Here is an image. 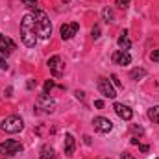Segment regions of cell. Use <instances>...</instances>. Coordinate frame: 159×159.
Returning <instances> with one entry per match:
<instances>
[{"label":"cell","mask_w":159,"mask_h":159,"mask_svg":"<svg viewBox=\"0 0 159 159\" xmlns=\"http://www.w3.org/2000/svg\"><path fill=\"white\" fill-rule=\"evenodd\" d=\"M37 30H35V19L34 15H24L20 20V39L28 48H34L37 44Z\"/></svg>","instance_id":"6da1fadb"},{"label":"cell","mask_w":159,"mask_h":159,"mask_svg":"<svg viewBox=\"0 0 159 159\" xmlns=\"http://www.w3.org/2000/svg\"><path fill=\"white\" fill-rule=\"evenodd\" d=\"M34 19H35V30L41 39H50L52 37V22L48 19V15L43 9H34Z\"/></svg>","instance_id":"7a4b0ae2"},{"label":"cell","mask_w":159,"mask_h":159,"mask_svg":"<svg viewBox=\"0 0 159 159\" xmlns=\"http://www.w3.org/2000/svg\"><path fill=\"white\" fill-rule=\"evenodd\" d=\"M54 109H56V102H54V98H50V94L43 93V94L37 96V100H35V113L50 115V113H54Z\"/></svg>","instance_id":"3957f363"},{"label":"cell","mask_w":159,"mask_h":159,"mask_svg":"<svg viewBox=\"0 0 159 159\" xmlns=\"http://www.w3.org/2000/svg\"><path fill=\"white\" fill-rule=\"evenodd\" d=\"M0 128L6 131V133H19L22 128H24V120L20 119L19 115H9L2 120Z\"/></svg>","instance_id":"277c9868"},{"label":"cell","mask_w":159,"mask_h":159,"mask_svg":"<svg viewBox=\"0 0 159 159\" xmlns=\"http://www.w3.org/2000/svg\"><path fill=\"white\" fill-rule=\"evenodd\" d=\"M22 152V144L19 143V141H13V139H7V141H4L2 144H0V154L2 156H17V154H20Z\"/></svg>","instance_id":"5b68a950"},{"label":"cell","mask_w":159,"mask_h":159,"mask_svg":"<svg viewBox=\"0 0 159 159\" xmlns=\"http://www.w3.org/2000/svg\"><path fill=\"white\" fill-rule=\"evenodd\" d=\"M98 91H100V94L102 96H106V98H115L117 96V91H115V85L109 81L107 78H98Z\"/></svg>","instance_id":"8992f818"},{"label":"cell","mask_w":159,"mask_h":159,"mask_svg":"<svg viewBox=\"0 0 159 159\" xmlns=\"http://www.w3.org/2000/svg\"><path fill=\"white\" fill-rule=\"evenodd\" d=\"M93 126L98 133H109L113 129V122L106 117H94L93 119Z\"/></svg>","instance_id":"52a82bcc"},{"label":"cell","mask_w":159,"mask_h":159,"mask_svg":"<svg viewBox=\"0 0 159 159\" xmlns=\"http://www.w3.org/2000/svg\"><path fill=\"white\" fill-rule=\"evenodd\" d=\"M48 69H50V72H52L56 78H61V76H63L65 65H63V61H61L59 56H52V57L48 59Z\"/></svg>","instance_id":"ba28073f"},{"label":"cell","mask_w":159,"mask_h":159,"mask_svg":"<svg viewBox=\"0 0 159 159\" xmlns=\"http://www.w3.org/2000/svg\"><path fill=\"white\" fill-rule=\"evenodd\" d=\"M80 30V24L78 22H70V24H61V28H59V32H61V37L63 41H69L72 39L76 34H78Z\"/></svg>","instance_id":"9c48e42d"},{"label":"cell","mask_w":159,"mask_h":159,"mask_svg":"<svg viewBox=\"0 0 159 159\" xmlns=\"http://www.w3.org/2000/svg\"><path fill=\"white\" fill-rule=\"evenodd\" d=\"M17 48V44L13 43V41L9 39V37H6V35H2L0 34V52L7 57L9 54H13V50Z\"/></svg>","instance_id":"30bf717a"},{"label":"cell","mask_w":159,"mask_h":159,"mask_svg":"<svg viewBox=\"0 0 159 159\" xmlns=\"http://www.w3.org/2000/svg\"><path fill=\"white\" fill-rule=\"evenodd\" d=\"M111 59H113V63H117V65H129V63H131V56H129L126 50H117V52H113Z\"/></svg>","instance_id":"8fae6325"},{"label":"cell","mask_w":159,"mask_h":159,"mask_svg":"<svg viewBox=\"0 0 159 159\" xmlns=\"http://www.w3.org/2000/svg\"><path fill=\"white\" fill-rule=\"evenodd\" d=\"M113 109H115V113H117L122 120H131V117H133V111H131L128 106H124V104H119V102H117V104L113 106Z\"/></svg>","instance_id":"7c38bea8"},{"label":"cell","mask_w":159,"mask_h":159,"mask_svg":"<svg viewBox=\"0 0 159 159\" xmlns=\"http://www.w3.org/2000/svg\"><path fill=\"white\" fill-rule=\"evenodd\" d=\"M74 148H76V139H74L70 133H67V135H65V143H63V152H65V156H72V154H74Z\"/></svg>","instance_id":"4fadbf2b"},{"label":"cell","mask_w":159,"mask_h":159,"mask_svg":"<svg viewBox=\"0 0 159 159\" xmlns=\"http://www.w3.org/2000/svg\"><path fill=\"white\" fill-rule=\"evenodd\" d=\"M39 159H56L54 148L50 144H43V148H41V152H39Z\"/></svg>","instance_id":"5bb4252c"},{"label":"cell","mask_w":159,"mask_h":159,"mask_svg":"<svg viewBox=\"0 0 159 159\" xmlns=\"http://www.w3.org/2000/svg\"><path fill=\"white\" fill-rule=\"evenodd\" d=\"M117 43H119V46L122 48V50H126V52L129 50V46H131V41H129V37H128V32H126V30L120 34V37H119V41H117Z\"/></svg>","instance_id":"9a60e30c"},{"label":"cell","mask_w":159,"mask_h":159,"mask_svg":"<svg viewBox=\"0 0 159 159\" xmlns=\"http://www.w3.org/2000/svg\"><path fill=\"white\" fill-rule=\"evenodd\" d=\"M102 19H104L107 24L113 22V20H115V13H113V9H111V7H104V9H102Z\"/></svg>","instance_id":"2e32d148"},{"label":"cell","mask_w":159,"mask_h":159,"mask_svg":"<svg viewBox=\"0 0 159 159\" xmlns=\"http://www.w3.org/2000/svg\"><path fill=\"white\" fill-rule=\"evenodd\" d=\"M148 119L152 122H156V124H159V106H154V107L148 109Z\"/></svg>","instance_id":"e0dca14e"},{"label":"cell","mask_w":159,"mask_h":159,"mask_svg":"<svg viewBox=\"0 0 159 159\" xmlns=\"http://www.w3.org/2000/svg\"><path fill=\"white\" fill-rule=\"evenodd\" d=\"M129 76H131L133 80H141V78L146 76V70H144V69H133V70L129 72Z\"/></svg>","instance_id":"ac0fdd59"},{"label":"cell","mask_w":159,"mask_h":159,"mask_svg":"<svg viewBox=\"0 0 159 159\" xmlns=\"http://www.w3.org/2000/svg\"><path fill=\"white\" fill-rule=\"evenodd\" d=\"M20 2L30 9H37V0H20Z\"/></svg>","instance_id":"d6986e66"},{"label":"cell","mask_w":159,"mask_h":159,"mask_svg":"<svg viewBox=\"0 0 159 159\" xmlns=\"http://www.w3.org/2000/svg\"><path fill=\"white\" fill-rule=\"evenodd\" d=\"M54 85H56V83H54V80H48V81L44 83V91H43V93H46V94H48V93L54 89Z\"/></svg>","instance_id":"ffe728a7"},{"label":"cell","mask_w":159,"mask_h":159,"mask_svg":"<svg viewBox=\"0 0 159 159\" xmlns=\"http://www.w3.org/2000/svg\"><path fill=\"white\" fill-rule=\"evenodd\" d=\"M150 59H152V61H156V63H159V48L150 52Z\"/></svg>","instance_id":"44dd1931"},{"label":"cell","mask_w":159,"mask_h":159,"mask_svg":"<svg viewBox=\"0 0 159 159\" xmlns=\"http://www.w3.org/2000/svg\"><path fill=\"white\" fill-rule=\"evenodd\" d=\"M91 37H93V39H98V37H100V28H98V26H94V28L91 30Z\"/></svg>","instance_id":"7402d4cb"},{"label":"cell","mask_w":159,"mask_h":159,"mask_svg":"<svg viewBox=\"0 0 159 159\" xmlns=\"http://www.w3.org/2000/svg\"><path fill=\"white\" fill-rule=\"evenodd\" d=\"M111 83H113L115 87H122V83H120V80L117 78V74H111Z\"/></svg>","instance_id":"603a6c76"},{"label":"cell","mask_w":159,"mask_h":159,"mask_svg":"<svg viewBox=\"0 0 159 159\" xmlns=\"http://www.w3.org/2000/svg\"><path fill=\"white\" fill-rule=\"evenodd\" d=\"M128 4H129V0H117V6L122 7V9H124V7H128Z\"/></svg>","instance_id":"cb8c5ba5"},{"label":"cell","mask_w":159,"mask_h":159,"mask_svg":"<svg viewBox=\"0 0 159 159\" xmlns=\"http://www.w3.org/2000/svg\"><path fill=\"white\" fill-rule=\"evenodd\" d=\"M131 129H133L135 133H139V135H143V133H144V129H143L141 126H131Z\"/></svg>","instance_id":"d4e9b609"},{"label":"cell","mask_w":159,"mask_h":159,"mask_svg":"<svg viewBox=\"0 0 159 159\" xmlns=\"http://www.w3.org/2000/svg\"><path fill=\"white\" fill-rule=\"evenodd\" d=\"M6 69H7V63H6V59L0 56V70H6Z\"/></svg>","instance_id":"484cf974"},{"label":"cell","mask_w":159,"mask_h":159,"mask_svg":"<svg viewBox=\"0 0 159 159\" xmlns=\"http://www.w3.org/2000/svg\"><path fill=\"white\" fill-rule=\"evenodd\" d=\"M120 159H135V157H133L131 154H128V152H122V154H120Z\"/></svg>","instance_id":"4316f807"},{"label":"cell","mask_w":159,"mask_h":159,"mask_svg":"<svg viewBox=\"0 0 159 159\" xmlns=\"http://www.w3.org/2000/svg\"><path fill=\"white\" fill-rule=\"evenodd\" d=\"M139 150H141V152H144V154H146V152H148V150H150V148H148V144H139Z\"/></svg>","instance_id":"83f0119b"},{"label":"cell","mask_w":159,"mask_h":159,"mask_svg":"<svg viewBox=\"0 0 159 159\" xmlns=\"http://www.w3.org/2000/svg\"><path fill=\"white\" fill-rule=\"evenodd\" d=\"M94 106H96L98 109H102V107H104V102H102V100H96V102H94Z\"/></svg>","instance_id":"f1b7e54d"},{"label":"cell","mask_w":159,"mask_h":159,"mask_svg":"<svg viewBox=\"0 0 159 159\" xmlns=\"http://www.w3.org/2000/svg\"><path fill=\"white\" fill-rule=\"evenodd\" d=\"M131 144H139V139L137 137H131Z\"/></svg>","instance_id":"f546056e"}]
</instances>
